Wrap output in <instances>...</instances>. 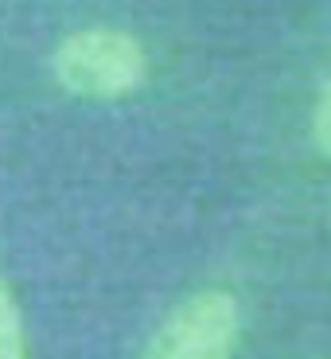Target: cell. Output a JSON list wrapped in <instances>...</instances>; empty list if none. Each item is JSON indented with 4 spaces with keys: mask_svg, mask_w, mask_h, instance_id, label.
Here are the masks:
<instances>
[{
    "mask_svg": "<svg viewBox=\"0 0 331 359\" xmlns=\"http://www.w3.org/2000/svg\"><path fill=\"white\" fill-rule=\"evenodd\" d=\"M51 79L74 98H129L148 79L141 39L121 27H78L51 51Z\"/></svg>",
    "mask_w": 331,
    "mask_h": 359,
    "instance_id": "6da1fadb",
    "label": "cell"
},
{
    "mask_svg": "<svg viewBox=\"0 0 331 359\" xmlns=\"http://www.w3.org/2000/svg\"><path fill=\"white\" fill-rule=\"evenodd\" d=\"M242 309L226 289H199L179 301L144 344L141 359H234Z\"/></svg>",
    "mask_w": 331,
    "mask_h": 359,
    "instance_id": "7a4b0ae2",
    "label": "cell"
},
{
    "mask_svg": "<svg viewBox=\"0 0 331 359\" xmlns=\"http://www.w3.org/2000/svg\"><path fill=\"white\" fill-rule=\"evenodd\" d=\"M0 359H27L24 348V316L12 297L8 281H0Z\"/></svg>",
    "mask_w": 331,
    "mask_h": 359,
    "instance_id": "3957f363",
    "label": "cell"
},
{
    "mask_svg": "<svg viewBox=\"0 0 331 359\" xmlns=\"http://www.w3.org/2000/svg\"><path fill=\"white\" fill-rule=\"evenodd\" d=\"M312 144L316 153L331 161V74L323 79L320 98H316V109H312Z\"/></svg>",
    "mask_w": 331,
    "mask_h": 359,
    "instance_id": "277c9868",
    "label": "cell"
}]
</instances>
